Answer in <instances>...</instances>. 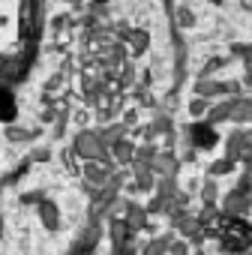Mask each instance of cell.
Returning <instances> with one entry per match:
<instances>
[{"label": "cell", "mask_w": 252, "mask_h": 255, "mask_svg": "<svg viewBox=\"0 0 252 255\" xmlns=\"http://www.w3.org/2000/svg\"><path fill=\"white\" fill-rule=\"evenodd\" d=\"M75 150H78L84 159H105V144H102V138H99V135H90V132L78 135Z\"/></svg>", "instance_id": "obj_1"}, {"label": "cell", "mask_w": 252, "mask_h": 255, "mask_svg": "<svg viewBox=\"0 0 252 255\" xmlns=\"http://www.w3.org/2000/svg\"><path fill=\"white\" fill-rule=\"evenodd\" d=\"M249 207H252V195H249V192L234 189V192H228V195L222 198V213H225V216H240V213H246Z\"/></svg>", "instance_id": "obj_2"}, {"label": "cell", "mask_w": 252, "mask_h": 255, "mask_svg": "<svg viewBox=\"0 0 252 255\" xmlns=\"http://www.w3.org/2000/svg\"><path fill=\"white\" fill-rule=\"evenodd\" d=\"M192 144H195V147H213V144H216L213 123H198V126H192Z\"/></svg>", "instance_id": "obj_3"}, {"label": "cell", "mask_w": 252, "mask_h": 255, "mask_svg": "<svg viewBox=\"0 0 252 255\" xmlns=\"http://www.w3.org/2000/svg\"><path fill=\"white\" fill-rule=\"evenodd\" d=\"M168 246H171V243H168V237H162V240H153V243L144 249V255H162Z\"/></svg>", "instance_id": "obj_4"}, {"label": "cell", "mask_w": 252, "mask_h": 255, "mask_svg": "<svg viewBox=\"0 0 252 255\" xmlns=\"http://www.w3.org/2000/svg\"><path fill=\"white\" fill-rule=\"evenodd\" d=\"M114 156H120V162H129V156H132V147L126 144V141H117V144H114Z\"/></svg>", "instance_id": "obj_5"}, {"label": "cell", "mask_w": 252, "mask_h": 255, "mask_svg": "<svg viewBox=\"0 0 252 255\" xmlns=\"http://www.w3.org/2000/svg\"><path fill=\"white\" fill-rule=\"evenodd\" d=\"M144 222H147V213H144V210H138V207H132V210H129V228H135V225L141 228Z\"/></svg>", "instance_id": "obj_6"}, {"label": "cell", "mask_w": 252, "mask_h": 255, "mask_svg": "<svg viewBox=\"0 0 252 255\" xmlns=\"http://www.w3.org/2000/svg\"><path fill=\"white\" fill-rule=\"evenodd\" d=\"M201 198H204V204H213V198H216V183H213V180H207V183H204Z\"/></svg>", "instance_id": "obj_7"}, {"label": "cell", "mask_w": 252, "mask_h": 255, "mask_svg": "<svg viewBox=\"0 0 252 255\" xmlns=\"http://www.w3.org/2000/svg\"><path fill=\"white\" fill-rule=\"evenodd\" d=\"M135 180H138V186H141V189H147V186H150V168H144V165H141V171H135Z\"/></svg>", "instance_id": "obj_8"}, {"label": "cell", "mask_w": 252, "mask_h": 255, "mask_svg": "<svg viewBox=\"0 0 252 255\" xmlns=\"http://www.w3.org/2000/svg\"><path fill=\"white\" fill-rule=\"evenodd\" d=\"M234 168V159H225V162H216L213 165V174H225V171H231Z\"/></svg>", "instance_id": "obj_9"}, {"label": "cell", "mask_w": 252, "mask_h": 255, "mask_svg": "<svg viewBox=\"0 0 252 255\" xmlns=\"http://www.w3.org/2000/svg\"><path fill=\"white\" fill-rule=\"evenodd\" d=\"M168 252H171V255H189L186 243H171V246H168Z\"/></svg>", "instance_id": "obj_10"}, {"label": "cell", "mask_w": 252, "mask_h": 255, "mask_svg": "<svg viewBox=\"0 0 252 255\" xmlns=\"http://www.w3.org/2000/svg\"><path fill=\"white\" fill-rule=\"evenodd\" d=\"M240 255H252V252H240Z\"/></svg>", "instance_id": "obj_11"}, {"label": "cell", "mask_w": 252, "mask_h": 255, "mask_svg": "<svg viewBox=\"0 0 252 255\" xmlns=\"http://www.w3.org/2000/svg\"><path fill=\"white\" fill-rule=\"evenodd\" d=\"M195 255H204V252H195Z\"/></svg>", "instance_id": "obj_12"}]
</instances>
